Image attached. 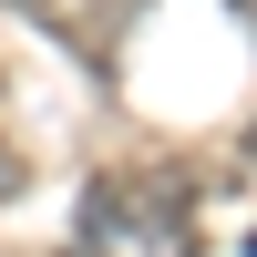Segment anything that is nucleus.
Segmentation results:
<instances>
[{
    "instance_id": "nucleus-5",
    "label": "nucleus",
    "mask_w": 257,
    "mask_h": 257,
    "mask_svg": "<svg viewBox=\"0 0 257 257\" xmlns=\"http://www.w3.org/2000/svg\"><path fill=\"white\" fill-rule=\"evenodd\" d=\"M237 11H247V21H257V0H237Z\"/></svg>"
},
{
    "instance_id": "nucleus-2",
    "label": "nucleus",
    "mask_w": 257,
    "mask_h": 257,
    "mask_svg": "<svg viewBox=\"0 0 257 257\" xmlns=\"http://www.w3.org/2000/svg\"><path fill=\"white\" fill-rule=\"evenodd\" d=\"M21 185H31V165H21V155H11V144H0V206H11V196H21Z\"/></svg>"
},
{
    "instance_id": "nucleus-1",
    "label": "nucleus",
    "mask_w": 257,
    "mask_h": 257,
    "mask_svg": "<svg viewBox=\"0 0 257 257\" xmlns=\"http://www.w3.org/2000/svg\"><path fill=\"white\" fill-rule=\"evenodd\" d=\"M123 247H144V257H196V185H185L175 165L123 175Z\"/></svg>"
},
{
    "instance_id": "nucleus-3",
    "label": "nucleus",
    "mask_w": 257,
    "mask_h": 257,
    "mask_svg": "<svg viewBox=\"0 0 257 257\" xmlns=\"http://www.w3.org/2000/svg\"><path fill=\"white\" fill-rule=\"evenodd\" d=\"M62 257H103V247H82V237H72V247H62Z\"/></svg>"
},
{
    "instance_id": "nucleus-4",
    "label": "nucleus",
    "mask_w": 257,
    "mask_h": 257,
    "mask_svg": "<svg viewBox=\"0 0 257 257\" xmlns=\"http://www.w3.org/2000/svg\"><path fill=\"white\" fill-rule=\"evenodd\" d=\"M247 165H257V123H247Z\"/></svg>"
}]
</instances>
